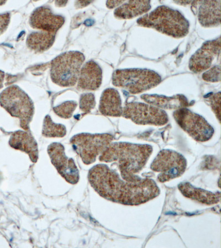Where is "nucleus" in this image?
<instances>
[{
	"mask_svg": "<svg viewBox=\"0 0 221 248\" xmlns=\"http://www.w3.org/2000/svg\"><path fill=\"white\" fill-rule=\"evenodd\" d=\"M68 3V1H55V5L59 7L65 6Z\"/></svg>",
	"mask_w": 221,
	"mask_h": 248,
	"instance_id": "31",
	"label": "nucleus"
},
{
	"mask_svg": "<svg viewBox=\"0 0 221 248\" xmlns=\"http://www.w3.org/2000/svg\"><path fill=\"white\" fill-rule=\"evenodd\" d=\"M151 8V1H129L116 9L114 16L119 19L134 18L146 14Z\"/></svg>",
	"mask_w": 221,
	"mask_h": 248,
	"instance_id": "20",
	"label": "nucleus"
},
{
	"mask_svg": "<svg viewBox=\"0 0 221 248\" xmlns=\"http://www.w3.org/2000/svg\"><path fill=\"white\" fill-rule=\"evenodd\" d=\"M47 152L51 162L58 173L71 185H76L79 181V171L73 158L67 157L65 148L62 144L54 142L48 147Z\"/></svg>",
	"mask_w": 221,
	"mask_h": 248,
	"instance_id": "11",
	"label": "nucleus"
},
{
	"mask_svg": "<svg viewBox=\"0 0 221 248\" xmlns=\"http://www.w3.org/2000/svg\"><path fill=\"white\" fill-rule=\"evenodd\" d=\"M77 106L78 103L75 101H67L54 107L53 110L58 117L67 119L72 117Z\"/></svg>",
	"mask_w": 221,
	"mask_h": 248,
	"instance_id": "23",
	"label": "nucleus"
},
{
	"mask_svg": "<svg viewBox=\"0 0 221 248\" xmlns=\"http://www.w3.org/2000/svg\"><path fill=\"white\" fill-rule=\"evenodd\" d=\"M0 105L12 117L19 119L22 129L30 131V124L34 114V104L21 88L13 85L4 90L0 94Z\"/></svg>",
	"mask_w": 221,
	"mask_h": 248,
	"instance_id": "4",
	"label": "nucleus"
},
{
	"mask_svg": "<svg viewBox=\"0 0 221 248\" xmlns=\"http://www.w3.org/2000/svg\"><path fill=\"white\" fill-rule=\"evenodd\" d=\"M99 111L108 117H119L122 116L121 98L118 91L114 89L104 90L100 98Z\"/></svg>",
	"mask_w": 221,
	"mask_h": 248,
	"instance_id": "17",
	"label": "nucleus"
},
{
	"mask_svg": "<svg viewBox=\"0 0 221 248\" xmlns=\"http://www.w3.org/2000/svg\"><path fill=\"white\" fill-rule=\"evenodd\" d=\"M221 37L206 42L190 59L188 67L195 74L202 73L210 68L214 59L220 56Z\"/></svg>",
	"mask_w": 221,
	"mask_h": 248,
	"instance_id": "12",
	"label": "nucleus"
},
{
	"mask_svg": "<svg viewBox=\"0 0 221 248\" xmlns=\"http://www.w3.org/2000/svg\"><path fill=\"white\" fill-rule=\"evenodd\" d=\"M67 134L66 127L61 124L54 123L50 115L44 118L42 135L46 138H63Z\"/></svg>",
	"mask_w": 221,
	"mask_h": 248,
	"instance_id": "22",
	"label": "nucleus"
},
{
	"mask_svg": "<svg viewBox=\"0 0 221 248\" xmlns=\"http://www.w3.org/2000/svg\"><path fill=\"white\" fill-rule=\"evenodd\" d=\"M64 23L62 16L54 14L50 7L41 6L37 8L30 17V25L32 29L57 34Z\"/></svg>",
	"mask_w": 221,
	"mask_h": 248,
	"instance_id": "13",
	"label": "nucleus"
},
{
	"mask_svg": "<svg viewBox=\"0 0 221 248\" xmlns=\"http://www.w3.org/2000/svg\"><path fill=\"white\" fill-rule=\"evenodd\" d=\"M221 1H202L200 3L198 18L200 25L211 28L221 25Z\"/></svg>",
	"mask_w": 221,
	"mask_h": 248,
	"instance_id": "18",
	"label": "nucleus"
},
{
	"mask_svg": "<svg viewBox=\"0 0 221 248\" xmlns=\"http://www.w3.org/2000/svg\"><path fill=\"white\" fill-rule=\"evenodd\" d=\"M102 71L97 63L89 61L84 64L80 70L78 88L82 91H95L101 86Z\"/></svg>",
	"mask_w": 221,
	"mask_h": 248,
	"instance_id": "14",
	"label": "nucleus"
},
{
	"mask_svg": "<svg viewBox=\"0 0 221 248\" xmlns=\"http://www.w3.org/2000/svg\"><path fill=\"white\" fill-rule=\"evenodd\" d=\"M5 74L3 71L0 70V90L3 87L4 79H5Z\"/></svg>",
	"mask_w": 221,
	"mask_h": 248,
	"instance_id": "30",
	"label": "nucleus"
},
{
	"mask_svg": "<svg viewBox=\"0 0 221 248\" xmlns=\"http://www.w3.org/2000/svg\"><path fill=\"white\" fill-rule=\"evenodd\" d=\"M178 189L184 197L207 205H214L220 202V192L214 193L199 189L188 182L181 183L178 186Z\"/></svg>",
	"mask_w": 221,
	"mask_h": 248,
	"instance_id": "19",
	"label": "nucleus"
},
{
	"mask_svg": "<svg viewBox=\"0 0 221 248\" xmlns=\"http://www.w3.org/2000/svg\"><path fill=\"white\" fill-rule=\"evenodd\" d=\"M9 145L13 149L29 155L31 161L36 163L38 159V146L30 131L18 130L12 134Z\"/></svg>",
	"mask_w": 221,
	"mask_h": 248,
	"instance_id": "15",
	"label": "nucleus"
},
{
	"mask_svg": "<svg viewBox=\"0 0 221 248\" xmlns=\"http://www.w3.org/2000/svg\"><path fill=\"white\" fill-rule=\"evenodd\" d=\"M122 116L142 125L163 126L169 121L168 115L164 110L140 102L127 103L123 108Z\"/></svg>",
	"mask_w": 221,
	"mask_h": 248,
	"instance_id": "10",
	"label": "nucleus"
},
{
	"mask_svg": "<svg viewBox=\"0 0 221 248\" xmlns=\"http://www.w3.org/2000/svg\"><path fill=\"white\" fill-rule=\"evenodd\" d=\"M92 2L89 1H78L75 2V7L76 9H82V8L90 5Z\"/></svg>",
	"mask_w": 221,
	"mask_h": 248,
	"instance_id": "29",
	"label": "nucleus"
},
{
	"mask_svg": "<svg viewBox=\"0 0 221 248\" xmlns=\"http://www.w3.org/2000/svg\"><path fill=\"white\" fill-rule=\"evenodd\" d=\"M162 78L156 72L148 69H127L116 70L112 75V83L131 94H139L157 86Z\"/></svg>",
	"mask_w": 221,
	"mask_h": 248,
	"instance_id": "6",
	"label": "nucleus"
},
{
	"mask_svg": "<svg viewBox=\"0 0 221 248\" xmlns=\"http://www.w3.org/2000/svg\"><path fill=\"white\" fill-rule=\"evenodd\" d=\"M187 168L186 158L182 154L170 150L160 151L151 166L153 171L159 173L157 179L160 183L170 182L181 177Z\"/></svg>",
	"mask_w": 221,
	"mask_h": 248,
	"instance_id": "8",
	"label": "nucleus"
},
{
	"mask_svg": "<svg viewBox=\"0 0 221 248\" xmlns=\"http://www.w3.org/2000/svg\"><path fill=\"white\" fill-rule=\"evenodd\" d=\"M56 34L47 31L32 32L28 36L27 46L36 53H42L53 45Z\"/></svg>",
	"mask_w": 221,
	"mask_h": 248,
	"instance_id": "21",
	"label": "nucleus"
},
{
	"mask_svg": "<svg viewBox=\"0 0 221 248\" xmlns=\"http://www.w3.org/2000/svg\"><path fill=\"white\" fill-rule=\"evenodd\" d=\"M203 78L204 81L210 82H218L221 81V66L216 65L203 75Z\"/></svg>",
	"mask_w": 221,
	"mask_h": 248,
	"instance_id": "25",
	"label": "nucleus"
},
{
	"mask_svg": "<svg viewBox=\"0 0 221 248\" xmlns=\"http://www.w3.org/2000/svg\"><path fill=\"white\" fill-rule=\"evenodd\" d=\"M136 22L140 26L154 29L175 38L186 37L190 29L189 22L180 12L164 5L142 16Z\"/></svg>",
	"mask_w": 221,
	"mask_h": 248,
	"instance_id": "3",
	"label": "nucleus"
},
{
	"mask_svg": "<svg viewBox=\"0 0 221 248\" xmlns=\"http://www.w3.org/2000/svg\"><path fill=\"white\" fill-rule=\"evenodd\" d=\"M6 3V1H0V6H2Z\"/></svg>",
	"mask_w": 221,
	"mask_h": 248,
	"instance_id": "32",
	"label": "nucleus"
},
{
	"mask_svg": "<svg viewBox=\"0 0 221 248\" xmlns=\"http://www.w3.org/2000/svg\"><path fill=\"white\" fill-rule=\"evenodd\" d=\"M85 59L84 54L78 51H67L58 56L51 63L52 81L60 87L74 86Z\"/></svg>",
	"mask_w": 221,
	"mask_h": 248,
	"instance_id": "5",
	"label": "nucleus"
},
{
	"mask_svg": "<svg viewBox=\"0 0 221 248\" xmlns=\"http://www.w3.org/2000/svg\"><path fill=\"white\" fill-rule=\"evenodd\" d=\"M125 2L124 1H107L106 6L108 9H112L116 7L120 6Z\"/></svg>",
	"mask_w": 221,
	"mask_h": 248,
	"instance_id": "28",
	"label": "nucleus"
},
{
	"mask_svg": "<svg viewBox=\"0 0 221 248\" xmlns=\"http://www.w3.org/2000/svg\"><path fill=\"white\" fill-rule=\"evenodd\" d=\"M109 134L81 133L75 135L70 139V143L83 162L90 165L96 161L114 140Z\"/></svg>",
	"mask_w": 221,
	"mask_h": 248,
	"instance_id": "7",
	"label": "nucleus"
},
{
	"mask_svg": "<svg viewBox=\"0 0 221 248\" xmlns=\"http://www.w3.org/2000/svg\"><path fill=\"white\" fill-rule=\"evenodd\" d=\"M173 117L179 126L196 141H208L214 135V127L205 119L187 108L176 110Z\"/></svg>",
	"mask_w": 221,
	"mask_h": 248,
	"instance_id": "9",
	"label": "nucleus"
},
{
	"mask_svg": "<svg viewBox=\"0 0 221 248\" xmlns=\"http://www.w3.org/2000/svg\"><path fill=\"white\" fill-rule=\"evenodd\" d=\"M152 153L153 147L147 144L111 142L100 155L99 160L117 163L124 181L135 183L142 180L137 174L145 166Z\"/></svg>",
	"mask_w": 221,
	"mask_h": 248,
	"instance_id": "2",
	"label": "nucleus"
},
{
	"mask_svg": "<svg viewBox=\"0 0 221 248\" xmlns=\"http://www.w3.org/2000/svg\"><path fill=\"white\" fill-rule=\"evenodd\" d=\"M141 98L149 105L164 109H179L190 106L188 99L183 94L172 97L158 94H143Z\"/></svg>",
	"mask_w": 221,
	"mask_h": 248,
	"instance_id": "16",
	"label": "nucleus"
},
{
	"mask_svg": "<svg viewBox=\"0 0 221 248\" xmlns=\"http://www.w3.org/2000/svg\"><path fill=\"white\" fill-rule=\"evenodd\" d=\"M208 102L217 118L221 121V93H214L209 96Z\"/></svg>",
	"mask_w": 221,
	"mask_h": 248,
	"instance_id": "26",
	"label": "nucleus"
},
{
	"mask_svg": "<svg viewBox=\"0 0 221 248\" xmlns=\"http://www.w3.org/2000/svg\"><path fill=\"white\" fill-rule=\"evenodd\" d=\"M10 18L9 13L0 14V35L7 30L10 22Z\"/></svg>",
	"mask_w": 221,
	"mask_h": 248,
	"instance_id": "27",
	"label": "nucleus"
},
{
	"mask_svg": "<svg viewBox=\"0 0 221 248\" xmlns=\"http://www.w3.org/2000/svg\"><path fill=\"white\" fill-rule=\"evenodd\" d=\"M96 106L95 95L91 93H84L80 98L79 107L84 114L89 113Z\"/></svg>",
	"mask_w": 221,
	"mask_h": 248,
	"instance_id": "24",
	"label": "nucleus"
},
{
	"mask_svg": "<svg viewBox=\"0 0 221 248\" xmlns=\"http://www.w3.org/2000/svg\"><path fill=\"white\" fill-rule=\"evenodd\" d=\"M88 180L102 197L124 205H139L160 194L159 188L154 180L142 178L137 182H128L103 164L96 165L88 171Z\"/></svg>",
	"mask_w": 221,
	"mask_h": 248,
	"instance_id": "1",
	"label": "nucleus"
}]
</instances>
